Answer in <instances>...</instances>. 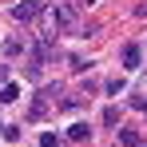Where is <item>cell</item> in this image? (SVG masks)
<instances>
[{
  "label": "cell",
  "instance_id": "cell-1",
  "mask_svg": "<svg viewBox=\"0 0 147 147\" xmlns=\"http://www.w3.org/2000/svg\"><path fill=\"white\" fill-rule=\"evenodd\" d=\"M48 20L56 32H76V24H80V16H76V4H56L48 12Z\"/></svg>",
  "mask_w": 147,
  "mask_h": 147
},
{
  "label": "cell",
  "instance_id": "cell-2",
  "mask_svg": "<svg viewBox=\"0 0 147 147\" xmlns=\"http://www.w3.org/2000/svg\"><path fill=\"white\" fill-rule=\"evenodd\" d=\"M36 16H44V4L40 0H20V4H12V20H36Z\"/></svg>",
  "mask_w": 147,
  "mask_h": 147
},
{
  "label": "cell",
  "instance_id": "cell-3",
  "mask_svg": "<svg viewBox=\"0 0 147 147\" xmlns=\"http://www.w3.org/2000/svg\"><path fill=\"white\" fill-rule=\"evenodd\" d=\"M56 92H60V88H44V92L36 96V103H32V111H28V115H32V119H44V115H48V107H52V96H56Z\"/></svg>",
  "mask_w": 147,
  "mask_h": 147
},
{
  "label": "cell",
  "instance_id": "cell-4",
  "mask_svg": "<svg viewBox=\"0 0 147 147\" xmlns=\"http://www.w3.org/2000/svg\"><path fill=\"white\" fill-rule=\"evenodd\" d=\"M119 139H123V147H147V139L135 131V127H123V131H119Z\"/></svg>",
  "mask_w": 147,
  "mask_h": 147
},
{
  "label": "cell",
  "instance_id": "cell-5",
  "mask_svg": "<svg viewBox=\"0 0 147 147\" xmlns=\"http://www.w3.org/2000/svg\"><path fill=\"white\" fill-rule=\"evenodd\" d=\"M88 135H92V127H88V123H72V127H68V139H72V143H84Z\"/></svg>",
  "mask_w": 147,
  "mask_h": 147
},
{
  "label": "cell",
  "instance_id": "cell-6",
  "mask_svg": "<svg viewBox=\"0 0 147 147\" xmlns=\"http://www.w3.org/2000/svg\"><path fill=\"white\" fill-rule=\"evenodd\" d=\"M123 64H127V68H139V48H135V44L123 48Z\"/></svg>",
  "mask_w": 147,
  "mask_h": 147
},
{
  "label": "cell",
  "instance_id": "cell-7",
  "mask_svg": "<svg viewBox=\"0 0 147 147\" xmlns=\"http://www.w3.org/2000/svg\"><path fill=\"white\" fill-rule=\"evenodd\" d=\"M16 96H20V88H16V84H8V88L0 92V103H16Z\"/></svg>",
  "mask_w": 147,
  "mask_h": 147
},
{
  "label": "cell",
  "instance_id": "cell-8",
  "mask_svg": "<svg viewBox=\"0 0 147 147\" xmlns=\"http://www.w3.org/2000/svg\"><path fill=\"white\" fill-rule=\"evenodd\" d=\"M4 139H8V143H16V139H20V127H16V123H8V127H4Z\"/></svg>",
  "mask_w": 147,
  "mask_h": 147
},
{
  "label": "cell",
  "instance_id": "cell-9",
  "mask_svg": "<svg viewBox=\"0 0 147 147\" xmlns=\"http://www.w3.org/2000/svg\"><path fill=\"white\" fill-rule=\"evenodd\" d=\"M103 123H107V127H115V123H119V111H115V107H107V111H103Z\"/></svg>",
  "mask_w": 147,
  "mask_h": 147
},
{
  "label": "cell",
  "instance_id": "cell-10",
  "mask_svg": "<svg viewBox=\"0 0 147 147\" xmlns=\"http://www.w3.org/2000/svg\"><path fill=\"white\" fill-rule=\"evenodd\" d=\"M4 52H8V56H16V52H24V40H8V44H4Z\"/></svg>",
  "mask_w": 147,
  "mask_h": 147
},
{
  "label": "cell",
  "instance_id": "cell-11",
  "mask_svg": "<svg viewBox=\"0 0 147 147\" xmlns=\"http://www.w3.org/2000/svg\"><path fill=\"white\" fill-rule=\"evenodd\" d=\"M40 147H60V139H56V135H44V139H40Z\"/></svg>",
  "mask_w": 147,
  "mask_h": 147
}]
</instances>
